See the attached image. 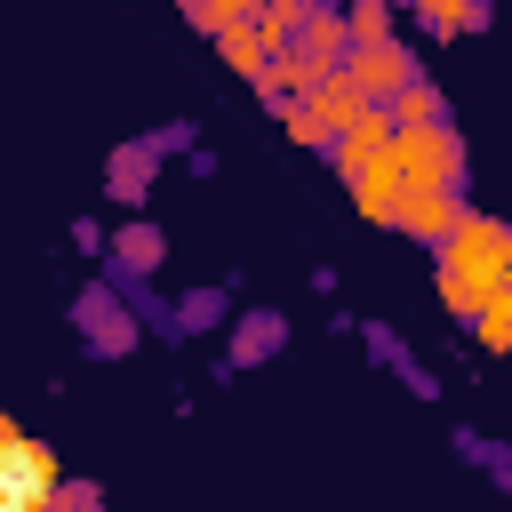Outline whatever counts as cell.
Wrapping results in <instances>:
<instances>
[{
	"instance_id": "277c9868",
	"label": "cell",
	"mask_w": 512,
	"mask_h": 512,
	"mask_svg": "<svg viewBox=\"0 0 512 512\" xmlns=\"http://www.w3.org/2000/svg\"><path fill=\"white\" fill-rule=\"evenodd\" d=\"M280 312H248L240 320V336H232V360H264V352H280Z\"/></svg>"
},
{
	"instance_id": "3957f363",
	"label": "cell",
	"mask_w": 512,
	"mask_h": 512,
	"mask_svg": "<svg viewBox=\"0 0 512 512\" xmlns=\"http://www.w3.org/2000/svg\"><path fill=\"white\" fill-rule=\"evenodd\" d=\"M152 160H160V144H128V152H112V192H120V200H144Z\"/></svg>"
},
{
	"instance_id": "8992f818",
	"label": "cell",
	"mask_w": 512,
	"mask_h": 512,
	"mask_svg": "<svg viewBox=\"0 0 512 512\" xmlns=\"http://www.w3.org/2000/svg\"><path fill=\"white\" fill-rule=\"evenodd\" d=\"M424 8V24L432 32H464V24H480L488 16V0H416Z\"/></svg>"
},
{
	"instance_id": "5b68a950",
	"label": "cell",
	"mask_w": 512,
	"mask_h": 512,
	"mask_svg": "<svg viewBox=\"0 0 512 512\" xmlns=\"http://www.w3.org/2000/svg\"><path fill=\"white\" fill-rule=\"evenodd\" d=\"M112 256H120L128 272H160V232H152V224H128V232L112 240Z\"/></svg>"
},
{
	"instance_id": "52a82bcc",
	"label": "cell",
	"mask_w": 512,
	"mask_h": 512,
	"mask_svg": "<svg viewBox=\"0 0 512 512\" xmlns=\"http://www.w3.org/2000/svg\"><path fill=\"white\" fill-rule=\"evenodd\" d=\"M224 56H232L248 80H264V32H224Z\"/></svg>"
},
{
	"instance_id": "6da1fadb",
	"label": "cell",
	"mask_w": 512,
	"mask_h": 512,
	"mask_svg": "<svg viewBox=\"0 0 512 512\" xmlns=\"http://www.w3.org/2000/svg\"><path fill=\"white\" fill-rule=\"evenodd\" d=\"M400 80H408V56H400L392 40H368V48L352 56V88H360V96H384V88H400Z\"/></svg>"
},
{
	"instance_id": "ba28073f",
	"label": "cell",
	"mask_w": 512,
	"mask_h": 512,
	"mask_svg": "<svg viewBox=\"0 0 512 512\" xmlns=\"http://www.w3.org/2000/svg\"><path fill=\"white\" fill-rule=\"evenodd\" d=\"M216 304H224L216 288H200V296H184V320H176V328H208V320H216Z\"/></svg>"
},
{
	"instance_id": "7a4b0ae2",
	"label": "cell",
	"mask_w": 512,
	"mask_h": 512,
	"mask_svg": "<svg viewBox=\"0 0 512 512\" xmlns=\"http://www.w3.org/2000/svg\"><path fill=\"white\" fill-rule=\"evenodd\" d=\"M80 336H88V352H120V344H136V328L120 320V304L96 288V296H80Z\"/></svg>"
}]
</instances>
